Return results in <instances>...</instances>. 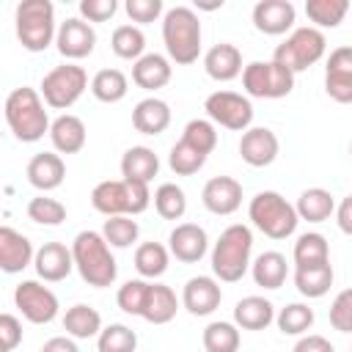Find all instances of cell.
Masks as SVG:
<instances>
[{
  "label": "cell",
  "mask_w": 352,
  "mask_h": 352,
  "mask_svg": "<svg viewBox=\"0 0 352 352\" xmlns=\"http://www.w3.org/2000/svg\"><path fill=\"white\" fill-rule=\"evenodd\" d=\"M132 126L140 135H162L170 126V107H168V102H162L157 96L140 99L135 104V110H132Z\"/></svg>",
  "instance_id": "484cf974"
},
{
  "label": "cell",
  "mask_w": 352,
  "mask_h": 352,
  "mask_svg": "<svg viewBox=\"0 0 352 352\" xmlns=\"http://www.w3.org/2000/svg\"><path fill=\"white\" fill-rule=\"evenodd\" d=\"M330 324L338 333H352V289H344L336 294L330 305Z\"/></svg>",
  "instance_id": "c3c4849f"
},
{
  "label": "cell",
  "mask_w": 352,
  "mask_h": 352,
  "mask_svg": "<svg viewBox=\"0 0 352 352\" xmlns=\"http://www.w3.org/2000/svg\"><path fill=\"white\" fill-rule=\"evenodd\" d=\"M182 140L209 157L214 151V146H217V129H214V124L209 118H192V121H187V126L182 132Z\"/></svg>",
  "instance_id": "f6af8a7d"
},
{
  "label": "cell",
  "mask_w": 352,
  "mask_h": 352,
  "mask_svg": "<svg viewBox=\"0 0 352 352\" xmlns=\"http://www.w3.org/2000/svg\"><path fill=\"white\" fill-rule=\"evenodd\" d=\"M336 223H338V228H341L346 236H352V195H346V198L336 206Z\"/></svg>",
  "instance_id": "db71d44e"
},
{
  "label": "cell",
  "mask_w": 352,
  "mask_h": 352,
  "mask_svg": "<svg viewBox=\"0 0 352 352\" xmlns=\"http://www.w3.org/2000/svg\"><path fill=\"white\" fill-rule=\"evenodd\" d=\"M201 341L206 352H239V327L234 322H209Z\"/></svg>",
  "instance_id": "60d3db41"
},
{
  "label": "cell",
  "mask_w": 352,
  "mask_h": 352,
  "mask_svg": "<svg viewBox=\"0 0 352 352\" xmlns=\"http://www.w3.org/2000/svg\"><path fill=\"white\" fill-rule=\"evenodd\" d=\"M250 275H253L256 286H261V289H280L289 275L286 256L278 250H267V253L256 256V261L250 264Z\"/></svg>",
  "instance_id": "4dcf8cb0"
},
{
  "label": "cell",
  "mask_w": 352,
  "mask_h": 352,
  "mask_svg": "<svg viewBox=\"0 0 352 352\" xmlns=\"http://www.w3.org/2000/svg\"><path fill=\"white\" fill-rule=\"evenodd\" d=\"M28 217L38 226H60L66 220V206L41 192V195L28 201Z\"/></svg>",
  "instance_id": "bcb514c9"
},
{
  "label": "cell",
  "mask_w": 352,
  "mask_h": 352,
  "mask_svg": "<svg viewBox=\"0 0 352 352\" xmlns=\"http://www.w3.org/2000/svg\"><path fill=\"white\" fill-rule=\"evenodd\" d=\"M275 322V305L267 297L250 294L234 305V324L239 330H264Z\"/></svg>",
  "instance_id": "4316f807"
},
{
  "label": "cell",
  "mask_w": 352,
  "mask_h": 352,
  "mask_svg": "<svg viewBox=\"0 0 352 352\" xmlns=\"http://www.w3.org/2000/svg\"><path fill=\"white\" fill-rule=\"evenodd\" d=\"M250 253H253V234L248 226L234 223L228 226L214 248H212V272L217 280L223 283H236L245 278V272L250 270Z\"/></svg>",
  "instance_id": "277c9868"
},
{
  "label": "cell",
  "mask_w": 352,
  "mask_h": 352,
  "mask_svg": "<svg viewBox=\"0 0 352 352\" xmlns=\"http://www.w3.org/2000/svg\"><path fill=\"white\" fill-rule=\"evenodd\" d=\"M206 118L212 124H220L231 132H248L253 124V104L248 96L236 91H214L204 102Z\"/></svg>",
  "instance_id": "8fae6325"
},
{
  "label": "cell",
  "mask_w": 352,
  "mask_h": 352,
  "mask_svg": "<svg viewBox=\"0 0 352 352\" xmlns=\"http://www.w3.org/2000/svg\"><path fill=\"white\" fill-rule=\"evenodd\" d=\"M19 341H22V322L14 314H3L0 316V344H3V352H14Z\"/></svg>",
  "instance_id": "816d5d0a"
},
{
  "label": "cell",
  "mask_w": 352,
  "mask_h": 352,
  "mask_svg": "<svg viewBox=\"0 0 352 352\" xmlns=\"http://www.w3.org/2000/svg\"><path fill=\"white\" fill-rule=\"evenodd\" d=\"M14 305L19 308V314L33 322V324H50L58 316V297L50 286L38 283V280H22L14 289Z\"/></svg>",
  "instance_id": "7c38bea8"
},
{
  "label": "cell",
  "mask_w": 352,
  "mask_h": 352,
  "mask_svg": "<svg viewBox=\"0 0 352 352\" xmlns=\"http://www.w3.org/2000/svg\"><path fill=\"white\" fill-rule=\"evenodd\" d=\"M36 258V250L30 245V239L25 234H19L11 226L0 228V270L8 275L22 272L25 267H30Z\"/></svg>",
  "instance_id": "44dd1931"
},
{
  "label": "cell",
  "mask_w": 352,
  "mask_h": 352,
  "mask_svg": "<svg viewBox=\"0 0 352 352\" xmlns=\"http://www.w3.org/2000/svg\"><path fill=\"white\" fill-rule=\"evenodd\" d=\"M16 22V38L28 52H44L55 38V8L50 0H25L16 6L14 14Z\"/></svg>",
  "instance_id": "52a82bcc"
},
{
  "label": "cell",
  "mask_w": 352,
  "mask_h": 352,
  "mask_svg": "<svg viewBox=\"0 0 352 352\" xmlns=\"http://www.w3.org/2000/svg\"><path fill=\"white\" fill-rule=\"evenodd\" d=\"M324 91L338 104H352V47H336L324 66Z\"/></svg>",
  "instance_id": "5bb4252c"
},
{
  "label": "cell",
  "mask_w": 352,
  "mask_h": 352,
  "mask_svg": "<svg viewBox=\"0 0 352 352\" xmlns=\"http://www.w3.org/2000/svg\"><path fill=\"white\" fill-rule=\"evenodd\" d=\"M110 47L118 58L124 60H140L146 52V36L138 25H118L113 30V38H110Z\"/></svg>",
  "instance_id": "f35d334b"
},
{
  "label": "cell",
  "mask_w": 352,
  "mask_h": 352,
  "mask_svg": "<svg viewBox=\"0 0 352 352\" xmlns=\"http://www.w3.org/2000/svg\"><path fill=\"white\" fill-rule=\"evenodd\" d=\"M349 11V0H305V16L314 22L316 30L338 28Z\"/></svg>",
  "instance_id": "8d00e7d4"
},
{
  "label": "cell",
  "mask_w": 352,
  "mask_h": 352,
  "mask_svg": "<svg viewBox=\"0 0 352 352\" xmlns=\"http://www.w3.org/2000/svg\"><path fill=\"white\" fill-rule=\"evenodd\" d=\"M204 162H206V154H201L198 148H192L182 138H179V143H173V148L168 154V165L176 176H192L204 168Z\"/></svg>",
  "instance_id": "ee69618b"
},
{
  "label": "cell",
  "mask_w": 352,
  "mask_h": 352,
  "mask_svg": "<svg viewBox=\"0 0 352 352\" xmlns=\"http://www.w3.org/2000/svg\"><path fill=\"white\" fill-rule=\"evenodd\" d=\"M85 138H88V132H85L82 118H77L72 113L58 116L52 121V126H50V140H52V148L58 154H77V151H82Z\"/></svg>",
  "instance_id": "d4e9b609"
},
{
  "label": "cell",
  "mask_w": 352,
  "mask_h": 352,
  "mask_svg": "<svg viewBox=\"0 0 352 352\" xmlns=\"http://www.w3.org/2000/svg\"><path fill=\"white\" fill-rule=\"evenodd\" d=\"M25 173H28V182L36 190L50 192V190H58L63 184V179H66V162L55 151H38L36 157H30Z\"/></svg>",
  "instance_id": "7402d4cb"
},
{
  "label": "cell",
  "mask_w": 352,
  "mask_h": 352,
  "mask_svg": "<svg viewBox=\"0 0 352 352\" xmlns=\"http://www.w3.org/2000/svg\"><path fill=\"white\" fill-rule=\"evenodd\" d=\"M294 209H297L300 220L324 223V220H330V214H336V198L324 187H308V190L300 192Z\"/></svg>",
  "instance_id": "f546056e"
},
{
  "label": "cell",
  "mask_w": 352,
  "mask_h": 352,
  "mask_svg": "<svg viewBox=\"0 0 352 352\" xmlns=\"http://www.w3.org/2000/svg\"><path fill=\"white\" fill-rule=\"evenodd\" d=\"M292 352H336V349H333V344H330L324 336L305 333V336H300V341L294 344Z\"/></svg>",
  "instance_id": "f5cc1de1"
},
{
  "label": "cell",
  "mask_w": 352,
  "mask_h": 352,
  "mask_svg": "<svg viewBox=\"0 0 352 352\" xmlns=\"http://www.w3.org/2000/svg\"><path fill=\"white\" fill-rule=\"evenodd\" d=\"M294 3L292 0H258L253 6V28L264 36H283L294 25Z\"/></svg>",
  "instance_id": "e0dca14e"
},
{
  "label": "cell",
  "mask_w": 352,
  "mask_h": 352,
  "mask_svg": "<svg viewBox=\"0 0 352 352\" xmlns=\"http://www.w3.org/2000/svg\"><path fill=\"white\" fill-rule=\"evenodd\" d=\"M280 151L278 135L267 126H250L248 132H242L239 138V157L250 165V168H267L275 162Z\"/></svg>",
  "instance_id": "9a60e30c"
},
{
  "label": "cell",
  "mask_w": 352,
  "mask_h": 352,
  "mask_svg": "<svg viewBox=\"0 0 352 352\" xmlns=\"http://www.w3.org/2000/svg\"><path fill=\"white\" fill-rule=\"evenodd\" d=\"M179 311V297L170 286L165 283H151L148 286V297H146V308L140 314V319L151 322V324H168Z\"/></svg>",
  "instance_id": "f1b7e54d"
},
{
  "label": "cell",
  "mask_w": 352,
  "mask_h": 352,
  "mask_svg": "<svg viewBox=\"0 0 352 352\" xmlns=\"http://www.w3.org/2000/svg\"><path fill=\"white\" fill-rule=\"evenodd\" d=\"M99 352H135L138 349V333L126 324H107L96 336Z\"/></svg>",
  "instance_id": "7bdbcfd3"
},
{
  "label": "cell",
  "mask_w": 352,
  "mask_h": 352,
  "mask_svg": "<svg viewBox=\"0 0 352 352\" xmlns=\"http://www.w3.org/2000/svg\"><path fill=\"white\" fill-rule=\"evenodd\" d=\"M349 154H352V143H349Z\"/></svg>",
  "instance_id": "9f6ffc18"
},
{
  "label": "cell",
  "mask_w": 352,
  "mask_h": 352,
  "mask_svg": "<svg viewBox=\"0 0 352 352\" xmlns=\"http://www.w3.org/2000/svg\"><path fill=\"white\" fill-rule=\"evenodd\" d=\"M118 11L116 0H80V16L85 22H107Z\"/></svg>",
  "instance_id": "f907efd6"
},
{
  "label": "cell",
  "mask_w": 352,
  "mask_h": 352,
  "mask_svg": "<svg viewBox=\"0 0 352 352\" xmlns=\"http://www.w3.org/2000/svg\"><path fill=\"white\" fill-rule=\"evenodd\" d=\"M33 267H36V275H38L41 280L58 283V280L69 278V272L74 270L72 248H66L63 242H44V245L36 250Z\"/></svg>",
  "instance_id": "ffe728a7"
},
{
  "label": "cell",
  "mask_w": 352,
  "mask_h": 352,
  "mask_svg": "<svg viewBox=\"0 0 352 352\" xmlns=\"http://www.w3.org/2000/svg\"><path fill=\"white\" fill-rule=\"evenodd\" d=\"M173 77V66L170 58L160 55V52H146L140 60H135L132 66V82L143 91H157L165 88Z\"/></svg>",
  "instance_id": "cb8c5ba5"
},
{
  "label": "cell",
  "mask_w": 352,
  "mask_h": 352,
  "mask_svg": "<svg viewBox=\"0 0 352 352\" xmlns=\"http://www.w3.org/2000/svg\"><path fill=\"white\" fill-rule=\"evenodd\" d=\"M327 52V38L322 30H316L314 25L308 28H297L286 36L283 44L275 47L272 60H278L280 66H286L292 74L311 69L314 63H319Z\"/></svg>",
  "instance_id": "ba28073f"
},
{
  "label": "cell",
  "mask_w": 352,
  "mask_h": 352,
  "mask_svg": "<svg viewBox=\"0 0 352 352\" xmlns=\"http://www.w3.org/2000/svg\"><path fill=\"white\" fill-rule=\"evenodd\" d=\"M292 258H294V267H319V264H327L330 261V245H327V239L319 231L300 234L297 242H294Z\"/></svg>",
  "instance_id": "836d02e7"
},
{
  "label": "cell",
  "mask_w": 352,
  "mask_h": 352,
  "mask_svg": "<svg viewBox=\"0 0 352 352\" xmlns=\"http://www.w3.org/2000/svg\"><path fill=\"white\" fill-rule=\"evenodd\" d=\"M154 209H157V214L162 217V220H182L184 217V212H187V195H184V190L179 187V184H173V182H165V184H160L157 190H154Z\"/></svg>",
  "instance_id": "74e56055"
},
{
  "label": "cell",
  "mask_w": 352,
  "mask_h": 352,
  "mask_svg": "<svg viewBox=\"0 0 352 352\" xmlns=\"http://www.w3.org/2000/svg\"><path fill=\"white\" fill-rule=\"evenodd\" d=\"M223 300V289L212 275H195L184 283L182 289V305L192 314V316H209L220 308Z\"/></svg>",
  "instance_id": "2e32d148"
},
{
  "label": "cell",
  "mask_w": 352,
  "mask_h": 352,
  "mask_svg": "<svg viewBox=\"0 0 352 352\" xmlns=\"http://www.w3.org/2000/svg\"><path fill=\"white\" fill-rule=\"evenodd\" d=\"M126 91H129V80L121 69H99L91 80V94L104 104L121 102L126 96Z\"/></svg>",
  "instance_id": "e575fe53"
},
{
  "label": "cell",
  "mask_w": 352,
  "mask_h": 352,
  "mask_svg": "<svg viewBox=\"0 0 352 352\" xmlns=\"http://www.w3.org/2000/svg\"><path fill=\"white\" fill-rule=\"evenodd\" d=\"M160 173V157L148 146H132L121 157V176L129 182L148 184Z\"/></svg>",
  "instance_id": "83f0119b"
},
{
  "label": "cell",
  "mask_w": 352,
  "mask_h": 352,
  "mask_svg": "<svg viewBox=\"0 0 352 352\" xmlns=\"http://www.w3.org/2000/svg\"><path fill=\"white\" fill-rule=\"evenodd\" d=\"M242 88L256 99H283L294 88V74L278 60H253L242 72Z\"/></svg>",
  "instance_id": "9c48e42d"
},
{
  "label": "cell",
  "mask_w": 352,
  "mask_h": 352,
  "mask_svg": "<svg viewBox=\"0 0 352 352\" xmlns=\"http://www.w3.org/2000/svg\"><path fill=\"white\" fill-rule=\"evenodd\" d=\"M349 352H352V349H349Z\"/></svg>",
  "instance_id": "6f0895ef"
},
{
  "label": "cell",
  "mask_w": 352,
  "mask_h": 352,
  "mask_svg": "<svg viewBox=\"0 0 352 352\" xmlns=\"http://www.w3.org/2000/svg\"><path fill=\"white\" fill-rule=\"evenodd\" d=\"M204 69H206V74H209L212 80H217V82H231V80H236V77L245 72V66H242V52H239L234 44L220 41V44H214V47L204 55Z\"/></svg>",
  "instance_id": "603a6c76"
},
{
  "label": "cell",
  "mask_w": 352,
  "mask_h": 352,
  "mask_svg": "<svg viewBox=\"0 0 352 352\" xmlns=\"http://www.w3.org/2000/svg\"><path fill=\"white\" fill-rule=\"evenodd\" d=\"M168 250L176 256V261L195 264L209 250V236L198 223H179L168 236Z\"/></svg>",
  "instance_id": "d6986e66"
},
{
  "label": "cell",
  "mask_w": 352,
  "mask_h": 352,
  "mask_svg": "<svg viewBox=\"0 0 352 352\" xmlns=\"http://www.w3.org/2000/svg\"><path fill=\"white\" fill-rule=\"evenodd\" d=\"M41 352H80V346L74 344L72 336H55L50 341H44Z\"/></svg>",
  "instance_id": "11a10c76"
},
{
  "label": "cell",
  "mask_w": 352,
  "mask_h": 352,
  "mask_svg": "<svg viewBox=\"0 0 352 352\" xmlns=\"http://www.w3.org/2000/svg\"><path fill=\"white\" fill-rule=\"evenodd\" d=\"M248 217L250 223L270 239H286L297 231L300 214L294 204H289L280 192L275 190H261L250 198L248 204Z\"/></svg>",
  "instance_id": "8992f818"
},
{
  "label": "cell",
  "mask_w": 352,
  "mask_h": 352,
  "mask_svg": "<svg viewBox=\"0 0 352 352\" xmlns=\"http://www.w3.org/2000/svg\"><path fill=\"white\" fill-rule=\"evenodd\" d=\"M102 236L107 239L110 248H129L138 242L140 236V226L138 220H132L129 214H118V217H107L104 226H102Z\"/></svg>",
  "instance_id": "b9f144b4"
},
{
  "label": "cell",
  "mask_w": 352,
  "mask_h": 352,
  "mask_svg": "<svg viewBox=\"0 0 352 352\" xmlns=\"http://www.w3.org/2000/svg\"><path fill=\"white\" fill-rule=\"evenodd\" d=\"M124 11L132 22L148 25V22H157L162 16V0H126Z\"/></svg>",
  "instance_id": "681fc988"
},
{
  "label": "cell",
  "mask_w": 352,
  "mask_h": 352,
  "mask_svg": "<svg viewBox=\"0 0 352 352\" xmlns=\"http://www.w3.org/2000/svg\"><path fill=\"white\" fill-rule=\"evenodd\" d=\"M201 201L212 214H234L242 206V184L234 176H212L201 190Z\"/></svg>",
  "instance_id": "ac0fdd59"
},
{
  "label": "cell",
  "mask_w": 352,
  "mask_h": 352,
  "mask_svg": "<svg viewBox=\"0 0 352 352\" xmlns=\"http://www.w3.org/2000/svg\"><path fill=\"white\" fill-rule=\"evenodd\" d=\"M151 198L154 195L148 184L129 182V179H107L91 190V206L104 217H118V214L135 217L148 209Z\"/></svg>",
  "instance_id": "5b68a950"
},
{
  "label": "cell",
  "mask_w": 352,
  "mask_h": 352,
  "mask_svg": "<svg viewBox=\"0 0 352 352\" xmlns=\"http://www.w3.org/2000/svg\"><path fill=\"white\" fill-rule=\"evenodd\" d=\"M148 280L146 278H135V280H126L118 294H116V302L124 314H132V316H140L143 308H146V297H148Z\"/></svg>",
  "instance_id": "7dc6e473"
},
{
  "label": "cell",
  "mask_w": 352,
  "mask_h": 352,
  "mask_svg": "<svg viewBox=\"0 0 352 352\" xmlns=\"http://www.w3.org/2000/svg\"><path fill=\"white\" fill-rule=\"evenodd\" d=\"M275 324L283 336H305L314 324V308L305 302H289L275 314Z\"/></svg>",
  "instance_id": "ab89813d"
},
{
  "label": "cell",
  "mask_w": 352,
  "mask_h": 352,
  "mask_svg": "<svg viewBox=\"0 0 352 352\" xmlns=\"http://www.w3.org/2000/svg\"><path fill=\"white\" fill-rule=\"evenodd\" d=\"M201 19L187 6H173L162 16V41L168 58L179 66H190L201 55Z\"/></svg>",
  "instance_id": "3957f363"
},
{
  "label": "cell",
  "mask_w": 352,
  "mask_h": 352,
  "mask_svg": "<svg viewBox=\"0 0 352 352\" xmlns=\"http://www.w3.org/2000/svg\"><path fill=\"white\" fill-rule=\"evenodd\" d=\"M72 256H74V270L94 289L110 286L118 275V264H116L102 231H91V228L80 231L72 242Z\"/></svg>",
  "instance_id": "7a4b0ae2"
},
{
  "label": "cell",
  "mask_w": 352,
  "mask_h": 352,
  "mask_svg": "<svg viewBox=\"0 0 352 352\" xmlns=\"http://www.w3.org/2000/svg\"><path fill=\"white\" fill-rule=\"evenodd\" d=\"M44 99H41V91L36 88H14L8 96H6V124L8 129L14 132L16 140L22 143H36L41 140L44 135H50V116L44 110Z\"/></svg>",
  "instance_id": "6da1fadb"
},
{
  "label": "cell",
  "mask_w": 352,
  "mask_h": 352,
  "mask_svg": "<svg viewBox=\"0 0 352 352\" xmlns=\"http://www.w3.org/2000/svg\"><path fill=\"white\" fill-rule=\"evenodd\" d=\"M63 330L72 338H94L102 333V316L96 308L77 302L63 314Z\"/></svg>",
  "instance_id": "d6a6232c"
},
{
  "label": "cell",
  "mask_w": 352,
  "mask_h": 352,
  "mask_svg": "<svg viewBox=\"0 0 352 352\" xmlns=\"http://www.w3.org/2000/svg\"><path fill=\"white\" fill-rule=\"evenodd\" d=\"M55 44H58V52L66 60H80V58H88L94 52V47H96V30L82 16H69L66 22L58 25Z\"/></svg>",
  "instance_id": "4fadbf2b"
},
{
  "label": "cell",
  "mask_w": 352,
  "mask_h": 352,
  "mask_svg": "<svg viewBox=\"0 0 352 352\" xmlns=\"http://www.w3.org/2000/svg\"><path fill=\"white\" fill-rule=\"evenodd\" d=\"M333 267L330 261L327 264H319V267H294V286L302 297L308 300H319L330 292L333 286Z\"/></svg>",
  "instance_id": "1f68e13d"
},
{
  "label": "cell",
  "mask_w": 352,
  "mask_h": 352,
  "mask_svg": "<svg viewBox=\"0 0 352 352\" xmlns=\"http://www.w3.org/2000/svg\"><path fill=\"white\" fill-rule=\"evenodd\" d=\"M88 88V74L82 66L77 63H63L55 66L44 74L41 80V99L47 102V107L52 110H66L72 107Z\"/></svg>",
  "instance_id": "30bf717a"
},
{
  "label": "cell",
  "mask_w": 352,
  "mask_h": 352,
  "mask_svg": "<svg viewBox=\"0 0 352 352\" xmlns=\"http://www.w3.org/2000/svg\"><path fill=\"white\" fill-rule=\"evenodd\" d=\"M168 258H170V250L165 245H160V242H143L135 250V270L140 272V278L154 280V278L165 275Z\"/></svg>",
  "instance_id": "d590c367"
}]
</instances>
